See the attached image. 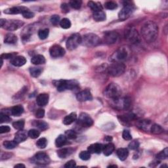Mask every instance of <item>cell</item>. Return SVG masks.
Returning a JSON list of instances; mask_svg holds the SVG:
<instances>
[{
    "mask_svg": "<svg viewBox=\"0 0 168 168\" xmlns=\"http://www.w3.org/2000/svg\"><path fill=\"white\" fill-rule=\"evenodd\" d=\"M141 34L147 43H152L158 38V26L155 22L148 21L141 28Z\"/></svg>",
    "mask_w": 168,
    "mask_h": 168,
    "instance_id": "cell-1",
    "label": "cell"
},
{
    "mask_svg": "<svg viewBox=\"0 0 168 168\" xmlns=\"http://www.w3.org/2000/svg\"><path fill=\"white\" fill-rule=\"evenodd\" d=\"M122 94V90L118 84L111 83L109 84L104 90V95L110 100L118 99Z\"/></svg>",
    "mask_w": 168,
    "mask_h": 168,
    "instance_id": "cell-2",
    "label": "cell"
},
{
    "mask_svg": "<svg viewBox=\"0 0 168 168\" xmlns=\"http://www.w3.org/2000/svg\"><path fill=\"white\" fill-rule=\"evenodd\" d=\"M54 85L57 87L59 91H64L66 90H73L78 87L79 83L76 80H60L54 81Z\"/></svg>",
    "mask_w": 168,
    "mask_h": 168,
    "instance_id": "cell-3",
    "label": "cell"
},
{
    "mask_svg": "<svg viewBox=\"0 0 168 168\" xmlns=\"http://www.w3.org/2000/svg\"><path fill=\"white\" fill-rule=\"evenodd\" d=\"M129 56V51L125 47H122L116 51L111 56L110 60L113 63H122L127 60Z\"/></svg>",
    "mask_w": 168,
    "mask_h": 168,
    "instance_id": "cell-4",
    "label": "cell"
},
{
    "mask_svg": "<svg viewBox=\"0 0 168 168\" xmlns=\"http://www.w3.org/2000/svg\"><path fill=\"white\" fill-rule=\"evenodd\" d=\"M126 67L123 63H113L107 68L108 74L112 77H119L124 74Z\"/></svg>",
    "mask_w": 168,
    "mask_h": 168,
    "instance_id": "cell-5",
    "label": "cell"
},
{
    "mask_svg": "<svg viewBox=\"0 0 168 168\" xmlns=\"http://www.w3.org/2000/svg\"><path fill=\"white\" fill-rule=\"evenodd\" d=\"M82 44L88 48H93L101 44V39L97 34L89 33L82 37Z\"/></svg>",
    "mask_w": 168,
    "mask_h": 168,
    "instance_id": "cell-6",
    "label": "cell"
},
{
    "mask_svg": "<svg viewBox=\"0 0 168 168\" xmlns=\"http://www.w3.org/2000/svg\"><path fill=\"white\" fill-rule=\"evenodd\" d=\"M93 124V120L87 113H81L77 120V126L80 129L90 128Z\"/></svg>",
    "mask_w": 168,
    "mask_h": 168,
    "instance_id": "cell-7",
    "label": "cell"
},
{
    "mask_svg": "<svg viewBox=\"0 0 168 168\" xmlns=\"http://www.w3.org/2000/svg\"><path fill=\"white\" fill-rule=\"evenodd\" d=\"M112 106L117 110H128L131 106L130 99L128 97L118 98V99L112 100Z\"/></svg>",
    "mask_w": 168,
    "mask_h": 168,
    "instance_id": "cell-8",
    "label": "cell"
},
{
    "mask_svg": "<svg viewBox=\"0 0 168 168\" xmlns=\"http://www.w3.org/2000/svg\"><path fill=\"white\" fill-rule=\"evenodd\" d=\"M82 44V36L79 34H74L68 38L67 41V48L68 50L76 49L78 45Z\"/></svg>",
    "mask_w": 168,
    "mask_h": 168,
    "instance_id": "cell-9",
    "label": "cell"
},
{
    "mask_svg": "<svg viewBox=\"0 0 168 168\" xmlns=\"http://www.w3.org/2000/svg\"><path fill=\"white\" fill-rule=\"evenodd\" d=\"M135 11V7L132 4H126L118 13V18L121 21H125L132 15Z\"/></svg>",
    "mask_w": 168,
    "mask_h": 168,
    "instance_id": "cell-10",
    "label": "cell"
},
{
    "mask_svg": "<svg viewBox=\"0 0 168 168\" xmlns=\"http://www.w3.org/2000/svg\"><path fill=\"white\" fill-rule=\"evenodd\" d=\"M125 38L133 44L139 43L140 38L137 30L134 28H129L125 32Z\"/></svg>",
    "mask_w": 168,
    "mask_h": 168,
    "instance_id": "cell-11",
    "label": "cell"
},
{
    "mask_svg": "<svg viewBox=\"0 0 168 168\" xmlns=\"http://www.w3.org/2000/svg\"><path fill=\"white\" fill-rule=\"evenodd\" d=\"M32 162L38 165H47L49 164L50 158L46 153L40 152L33 157Z\"/></svg>",
    "mask_w": 168,
    "mask_h": 168,
    "instance_id": "cell-12",
    "label": "cell"
},
{
    "mask_svg": "<svg viewBox=\"0 0 168 168\" xmlns=\"http://www.w3.org/2000/svg\"><path fill=\"white\" fill-rule=\"evenodd\" d=\"M24 25V22L18 20L6 21L3 28L9 31H15L20 29Z\"/></svg>",
    "mask_w": 168,
    "mask_h": 168,
    "instance_id": "cell-13",
    "label": "cell"
},
{
    "mask_svg": "<svg viewBox=\"0 0 168 168\" xmlns=\"http://www.w3.org/2000/svg\"><path fill=\"white\" fill-rule=\"evenodd\" d=\"M119 35L116 32H106L103 36V41L106 44H113L117 41Z\"/></svg>",
    "mask_w": 168,
    "mask_h": 168,
    "instance_id": "cell-14",
    "label": "cell"
},
{
    "mask_svg": "<svg viewBox=\"0 0 168 168\" xmlns=\"http://www.w3.org/2000/svg\"><path fill=\"white\" fill-rule=\"evenodd\" d=\"M50 55L53 58L61 57L65 54L64 49L59 45H54L49 49Z\"/></svg>",
    "mask_w": 168,
    "mask_h": 168,
    "instance_id": "cell-15",
    "label": "cell"
},
{
    "mask_svg": "<svg viewBox=\"0 0 168 168\" xmlns=\"http://www.w3.org/2000/svg\"><path fill=\"white\" fill-rule=\"evenodd\" d=\"M76 98L79 101L84 102V101H91L93 99V96L90 90H85L79 92L76 95Z\"/></svg>",
    "mask_w": 168,
    "mask_h": 168,
    "instance_id": "cell-16",
    "label": "cell"
},
{
    "mask_svg": "<svg viewBox=\"0 0 168 168\" xmlns=\"http://www.w3.org/2000/svg\"><path fill=\"white\" fill-rule=\"evenodd\" d=\"M152 125V123L151 120H143L139 121L137 124V126L140 129L144 132H149L151 130V128Z\"/></svg>",
    "mask_w": 168,
    "mask_h": 168,
    "instance_id": "cell-17",
    "label": "cell"
},
{
    "mask_svg": "<svg viewBox=\"0 0 168 168\" xmlns=\"http://www.w3.org/2000/svg\"><path fill=\"white\" fill-rule=\"evenodd\" d=\"M28 136H29V132H27L26 131H25L23 129L19 130L15 134V139H14V140H15V141L18 144L26 141Z\"/></svg>",
    "mask_w": 168,
    "mask_h": 168,
    "instance_id": "cell-18",
    "label": "cell"
},
{
    "mask_svg": "<svg viewBox=\"0 0 168 168\" xmlns=\"http://www.w3.org/2000/svg\"><path fill=\"white\" fill-rule=\"evenodd\" d=\"M28 8L25 7H13L9 8L4 11V13L8 14V15H17V14H22Z\"/></svg>",
    "mask_w": 168,
    "mask_h": 168,
    "instance_id": "cell-19",
    "label": "cell"
},
{
    "mask_svg": "<svg viewBox=\"0 0 168 168\" xmlns=\"http://www.w3.org/2000/svg\"><path fill=\"white\" fill-rule=\"evenodd\" d=\"M49 97L47 93H41L36 98V103L40 106H44L49 102Z\"/></svg>",
    "mask_w": 168,
    "mask_h": 168,
    "instance_id": "cell-20",
    "label": "cell"
},
{
    "mask_svg": "<svg viewBox=\"0 0 168 168\" xmlns=\"http://www.w3.org/2000/svg\"><path fill=\"white\" fill-rule=\"evenodd\" d=\"M26 63V59L23 56H16L11 60V63L15 67H20L25 65Z\"/></svg>",
    "mask_w": 168,
    "mask_h": 168,
    "instance_id": "cell-21",
    "label": "cell"
},
{
    "mask_svg": "<svg viewBox=\"0 0 168 168\" xmlns=\"http://www.w3.org/2000/svg\"><path fill=\"white\" fill-rule=\"evenodd\" d=\"M118 118L120 120V122L125 125H128L131 121L134 120L136 119V116L134 114L130 113L127 115H122L118 116Z\"/></svg>",
    "mask_w": 168,
    "mask_h": 168,
    "instance_id": "cell-22",
    "label": "cell"
},
{
    "mask_svg": "<svg viewBox=\"0 0 168 168\" xmlns=\"http://www.w3.org/2000/svg\"><path fill=\"white\" fill-rule=\"evenodd\" d=\"M102 148H103V145L102 144L95 143L89 147L87 151L90 154H100L102 151Z\"/></svg>",
    "mask_w": 168,
    "mask_h": 168,
    "instance_id": "cell-23",
    "label": "cell"
},
{
    "mask_svg": "<svg viewBox=\"0 0 168 168\" xmlns=\"http://www.w3.org/2000/svg\"><path fill=\"white\" fill-rule=\"evenodd\" d=\"M116 154H117V156L120 160L124 161L128 157L129 151L127 148H121L118 149L117 151H116Z\"/></svg>",
    "mask_w": 168,
    "mask_h": 168,
    "instance_id": "cell-24",
    "label": "cell"
},
{
    "mask_svg": "<svg viewBox=\"0 0 168 168\" xmlns=\"http://www.w3.org/2000/svg\"><path fill=\"white\" fill-rule=\"evenodd\" d=\"M68 139L64 135H60L55 140V145L58 148L63 147L67 143Z\"/></svg>",
    "mask_w": 168,
    "mask_h": 168,
    "instance_id": "cell-25",
    "label": "cell"
},
{
    "mask_svg": "<svg viewBox=\"0 0 168 168\" xmlns=\"http://www.w3.org/2000/svg\"><path fill=\"white\" fill-rule=\"evenodd\" d=\"M115 150V147L113 143H108L106 145L103 146V148H102V152H103L104 155L106 156H109L111 155L113 152Z\"/></svg>",
    "mask_w": 168,
    "mask_h": 168,
    "instance_id": "cell-26",
    "label": "cell"
},
{
    "mask_svg": "<svg viewBox=\"0 0 168 168\" xmlns=\"http://www.w3.org/2000/svg\"><path fill=\"white\" fill-rule=\"evenodd\" d=\"M23 113H24V108L21 105L15 106L10 109V114L14 116H20Z\"/></svg>",
    "mask_w": 168,
    "mask_h": 168,
    "instance_id": "cell-27",
    "label": "cell"
},
{
    "mask_svg": "<svg viewBox=\"0 0 168 168\" xmlns=\"http://www.w3.org/2000/svg\"><path fill=\"white\" fill-rule=\"evenodd\" d=\"M77 120V114L75 113H72L64 117L63 124L64 125H71Z\"/></svg>",
    "mask_w": 168,
    "mask_h": 168,
    "instance_id": "cell-28",
    "label": "cell"
},
{
    "mask_svg": "<svg viewBox=\"0 0 168 168\" xmlns=\"http://www.w3.org/2000/svg\"><path fill=\"white\" fill-rule=\"evenodd\" d=\"M45 58L41 55H37L31 59V63L35 65H40L45 63Z\"/></svg>",
    "mask_w": 168,
    "mask_h": 168,
    "instance_id": "cell-29",
    "label": "cell"
},
{
    "mask_svg": "<svg viewBox=\"0 0 168 168\" xmlns=\"http://www.w3.org/2000/svg\"><path fill=\"white\" fill-rule=\"evenodd\" d=\"M93 19L97 22H102L106 19V14L104 11H99L93 13Z\"/></svg>",
    "mask_w": 168,
    "mask_h": 168,
    "instance_id": "cell-30",
    "label": "cell"
},
{
    "mask_svg": "<svg viewBox=\"0 0 168 168\" xmlns=\"http://www.w3.org/2000/svg\"><path fill=\"white\" fill-rule=\"evenodd\" d=\"M17 37L16 35L14 34L9 33L7 34L6 36V38H5V43L7 44H15L17 42Z\"/></svg>",
    "mask_w": 168,
    "mask_h": 168,
    "instance_id": "cell-31",
    "label": "cell"
},
{
    "mask_svg": "<svg viewBox=\"0 0 168 168\" xmlns=\"http://www.w3.org/2000/svg\"><path fill=\"white\" fill-rule=\"evenodd\" d=\"M87 5H88V7H90L93 12L102 11V6L99 3L90 1L88 2Z\"/></svg>",
    "mask_w": 168,
    "mask_h": 168,
    "instance_id": "cell-32",
    "label": "cell"
},
{
    "mask_svg": "<svg viewBox=\"0 0 168 168\" xmlns=\"http://www.w3.org/2000/svg\"><path fill=\"white\" fill-rule=\"evenodd\" d=\"M33 125L41 131H45L48 129V124L44 121H34Z\"/></svg>",
    "mask_w": 168,
    "mask_h": 168,
    "instance_id": "cell-33",
    "label": "cell"
},
{
    "mask_svg": "<svg viewBox=\"0 0 168 168\" xmlns=\"http://www.w3.org/2000/svg\"><path fill=\"white\" fill-rule=\"evenodd\" d=\"M150 132H151L152 133L155 135H159L164 132V129L161 127L160 125L156 124H152Z\"/></svg>",
    "mask_w": 168,
    "mask_h": 168,
    "instance_id": "cell-34",
    "label": "cell"
},
{
    "mask_svg": "<svg viewBox=\"0 0 168 168\" xmlns=\"http://www.w3.org/2000/svg\"><path fill=\"white\" fill-rule=\"evenodd\" d=\"M3 145L6 148L11 150V149L16 148L18 145V143L15 141V140H13V141H6L3 142Z\"/></svg>",
    "mask_w": 168,
    "mask_h": 168,
    "instance_id": "cell-35",
    "label": "cell"
},
{
    "mask_svg": "<svg viewBox=\"0 0 168 168\" xmlns=\"http://www.w3.org/2000/svg\"><path fill=\"white\" fill-rule=\"evenodd\" d=\"M42 72V69L40 67H32L30 69V75L34 78H38Z\"/></svg>",
    "mask_w": 168,
    "mask_h": 168,
    "instance_id": "cell-36",
    "label": "cell"
},
{
    "mask_svg": "<svg viewBox=\"0 0 168 168\" xmlns=\"http://www.w3.org/2000/svg\"><path fill=\"white\" fill-rule=\"evenodd\" d=\"M71 154L70 150L68 148H61L57 151V155L60 158H66Z\"/></svg>",
    "mask_w": 168,
    "mask_h": 168,
    "instance_id": "cell-37",
    "label": "cell"
},
{
    "mask_svg": "<svg viewBox=\"0 0 168 168\" xmlns=\"http://www.w3.org/2000/svg\"><path fill=\"white\" fill-rule=\"evenodd\" d=\"M59 25L63 28V29H68L71 27V22L68 19V18H63V19L60 21Z\"/></svg>",
    "mask_w": 168,
    "mask_h": 168,
    "instance_id": "cell-38",
    "label": "cell"
},
{
    "mask_svg": "<svg viewBox=\"0 0 168 168\" xmlns=\"http://www.w3.org/2000/svg\"><path fill=\"white\" fill-rule=\"evenodd\" d=\"M25 120H18L16 121V122L13 123V128L17 129V130H22L25 127Z\"/></svg>",
    "mask_w": 168,
    "mask_h": 168,
    "instance_id": "cell-39",
    "label": "cell"
},
{
    "mask_svg": "<svg viewBox=\"0 0 168 168\" xmlns=\"http://www.w3.org/2000/svg\"><path fill=\"white\" fill-rule=\"evenodd\" d=\"M168 157V148H165L164 150L162 151L156 155L157 159L158 160H165Z\"/></svg>",
    "mask_w": 168,
    "mask_h": 168,
    "instance_id": "cell-40",
    "label": "cell"
},
{
    "mask_svg": "<svg viewBox=\"0 0 168 168\" xmlns=\"http://www.w3.org/2000/svg\"><path fill=\"white\" fill-rule=\"evenodd\" d=\"M49 30L48 29L40 30L38 32V36L40 39L41 40L46 39L49 36Z\"/></svg>",
    "mask_w": 168,
    "mask_h": 168,
    "instance_id": "cell-41",
    "label": "cell"
},
{
    "mask_svg": "<svg viewBox=\"0 0 168 168\" xmlns=\"http://www.w3.org/2000/svg\"><path fill=\"white\" fill-rule=\"evenodd\" d=\"M69 4L72 8L75 9H80L82 6V2L80 1V0H72V1H71L69 2Z\"/></svg>",
    "mask_w": 168,
    "mask_h": 168,
    "instance_id": "cell-42",
    "label": "cell"
},
{
    "mask_svg": "<svg viewBox=\"0 0 168 168\" xmlns=\"http://www.w3.org/2000/svg\"><path fill=\"white\" fill-rule=\"evenodd\" d=\"M48 144V141L45 138H41L36 143V146L39 148H45Z\"/></svg>",
    "mask_w": 168,
    "mask_h": 168,
    "instance_id": "cell-43",
    "label": "cell"
},
{
    "mask_svg": "<svg viewBox=\"0 0 168 168\" xmlns=\"http://www.w3.org/2000/svg\"><path fill=\"white\" fill-rule=\"evenodd\" d=\"M105 6V7L107 9H109V10H114V9H117L118 7V4L116 2H112V1L106 2Z\"/></svg>",
    "mask_w": 168,
    "mask_h": 168,
    "instance_id": "cell-44",
    "label": "cell"
},
{
    "mask_svg": "<svg viewBox=\"0 0 168 168\" xmlns=\"http://www.w3.org/2000/svg\"><path fill=\"white\" fill-rule=\"evenodd\" d=\"M65 136L68 139H75L77 137V135L75 131L74 130H68L65 132Z\"/></svg>",
    "mask_w": 168,
    "mask_h": 168,
    "instance_id": "cell-45",
    "label": "cell"
},
{
    "mask_svg": "<svg viewBox=\"0 0 168 168\" xmlns=\"http://www.w3.org/2000/svg\"><path fill=\"white\" fill-rule=\"evenodd\" d=\"M40 135V132L37 129H30L29 132V137H30L31 139H37Z\"/></svg>",
    "mask_w": 168,
    "mask_h": 168,
    "instance_id": "cell-46",
    "label": "cell"
},
{
    "mask_svg": "<svg viewBox=\"0 0 168 168\" xmlns=\"http://www.w3.org/2000/svg\"><path fill=\"white\" fill-rule=\"evenodd\" d=\"M79 156H80L81 160L86 161V160H88L90 159L91 155H90V152H89L88 151H82L80 153V155H79Z\"/></svg>",
    "mask_w": 168,
    "mask_h": 168,
    "instance_id": "cell-47",
    "label": "cell"
},
{
    "mask_svg": "<svg viewBox=\"0 0 168 168\" xmlns=\"http://www.w3.org/2000/svg\"><path fill=\"white\" fill-rule=\"evenodd\" d=\"M11 118L9 117L7 114L3 113H1V114H0V121H1L2 124L9 123L11 122Z\"/></svg>",
    "mask_w": 168,
    "mask_h": 168,
    "instance_id": "cell-48",
    "label": "cell"
},
{
    "mask_svg": "<svg viewBox=\"0 0 168 168\" xmlns=\"http://www.w3.org/2000/svg\"><path fill=\"white\" fill-rule=\"evenodd\" d=\"M22 15L23 17L25 18H32L34 17V13L30 11L29 9H26V10L22 13Z\"/></svg>",
    "mask_w": 168,
    "mask_h": 168,
    "instance_id": "cell-49",
    "label": "cell"
},
{
    "mask_svg": "<svg viewBox=\"0 0 168 168\" xmlns=\"http://www.w3.org/2000/svg\"><path fill=\"white\" fill-rule=\"evenodd\" d=\"M50 21L53 25H57L59 23H60V17L57 15H54L51 16L50 18Z\"/></svg>",
    "mask_w": 168,
    "mask_h": 168,
    "instance_id": "cell-50",
    "label": "cell"
},
{
    "mask_svg": "<svg viewBox=\"0 0 168 168\" xmlns=\"http://www.w3.org/2000/svg\"><path fill=\"white\" fill-rule=\"evenodd\" d=\"M122 137L125 141H131L132 139V136L131 135L129 131L124 130L122 133Z\"/></svg>",
    "mask_w": 168,
    "mask_h": 168,
    "instance_id": "cell-51",
    "label": "cell"
},
{
    "mask_svg": "<svg viewBox=\"0 0 168 168\" xmlns=\"http://www.w3.org/2000/svg\"><path fill=\"white\" fill-rule=\"evenodd\" d=\"M17 53H3L1 55L2 59H13L15 57H16Z\"/></svg>",
    "mask_w": 168,
    "mask_h": 168,
    "instance_id": "cell-52",
    "label": "cell"
},
{
    "mask_svg": "<svg viewBox=\"0 0 168 168\" xmlns=\"http://www.w3.org/2000/svg\"><path fill=\"white\" fill-rule=\"evenodd\" d=\"M139 147V143L137 141H133L129 144V148L132 150H137Z\"/></svg>",
    "mask_w": 168,
    "mask_h": 168,
    "instance_id": "cell-53",
    "label": "cell"
},
{
    "mask_svg": "<svg viewBox=\"0 0 168 168\" xmlns=\"http://www.w3.org/2000/svg\"><path fill=\"white\" fill-rule=\"evenodd\" d=\"M45 116V110L42 109H39L36 112V116L38 118H42Z\"/></svg>",
    "mask_w": 168,
    "mask_h": 168,
    "instance_id": "cell-54",
    "label": "cell"
},
{
    "mask_svg": "<svg viewBox=\"0 0 168 168\" xmlns=\"http://www.w3.org/2000/svg\"><path fill=\"white\" fill-rule=\"evenodd\" d=\"M11 128L8 125H2L1 127H0V133L3 134V133H8L10 132Z\"/></svg>",
    "mask_w": 168,
    "mask_h": 168,
    "instance_id": "cell-55",
    "label": "cell"
},
{
    "mask_svg": "<svg viewBox=\"0 0 168 168\" xmlns=\"http://www.w3.org/2000/svg\"><path fill=\"white\" fill-rule=\"evenodd\" d=\"M76 164L75 161H74V160H70V161H68L66 163V164L64 165V167L72 168V167H76Z\"/></svg>",
    "mask_w": 168,
    "mask_h": 168,
    "instance_id": "cell-56",
    "label": "cell"
},
{
    "mask_svg": "<svg viewBox=\"0 0 168 168\" xmlns=\"http://www.w3.org/2000/svg\"><path fill=\"white\" fill-rule=\"evenodd\" d=\"M61 9L63 10V12L64 13H68L69 12V7L68 4L67 3H63L61 5Z\"/></svg>",
    "mask_w": 168,
    "mask_h": 168,
    "instance_id": "cell-57",
    "label": "cell"
},
{
    "mask_svg": "<svg viewBox=\"0 0 168 168\" xmlns=\"http://www.w3.org/2000/svg\"><path fill=\"white\" fill-rule=\"evenodd\" d=\"M105 141H106L110 142L112 141V140H113V138H112L110 136H106L105 138Z\"/></svg>",
    "mask_w": 168,
    "mask_h": 168,
    "instance_id": "cell-58",
    "label": "cell"
},
{
    "mask_svg": "<svg viewBox=\"0 0 168 168\" xmlns=\"http://www.w3.org/2000/svg\"><path fill=\"white\" fill-rule=\"evenodd\" d=\"M15 167H25V166L24 164H17L15 166Z\"/></svg>",
    "mask_w": 168,
    "mask_h": 168,
    "instance_id": "cell-59",
    "label": "cell"
},
{
    "mask_svg": "<svg viewBox=\"0 0 168 168\" xmlns=\"http://www.w3.org/2000/svg\"><path fill=\"white\" fill-rule=\"evenodd\" d=\"M118 166L116 165H110L108 166V167H117Z\"/></svg>",
    "mask_w": 168,
    "mask_h": 168,
    "instance_id": "cell-60",
    "label": "cell"
}]
</instances>
